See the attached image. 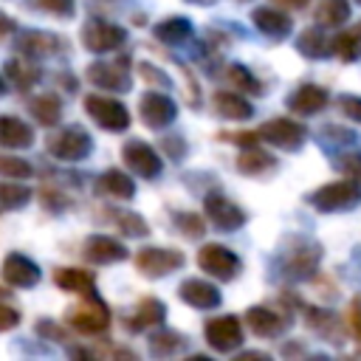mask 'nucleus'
I'll list each match as a JSON object with an SVG mask.
<instances>
[{
    "instance_id": "1",
    "label": "nucleus",
    "mask_w": 361,
    "mask_h": 361,
    "mask_svg": "<svg viewBox=\"0 0 361 361\" xmlns=\"http://www.w3.org/2000/svg\"><path fill=\"white\" fill-rule=\"evenodd\" d=\"M307 203L316 212H350L361 203V183L347 178V180H330L319 186L316 192L307 195Z\"/></svg>"
},
{
    "instance_id": "2",
    "label": "nucleus",
    "mask_w": 361,
    "mask_h": 361,
    "mask_svg": "<svg viewBox=\"0 0 361 361\" xmlns=\"http://www.w3.org/2000/svg\"><path fill=\"white\" fill-rule=\"evenodd\" d=\"M93 149V138L87 135L85 127L79 124H71V127H62L56 130L51 138H48V152L56 158V161H82L87 158Z\"/></svg>"
},
{
    "instance_id": "3",
    "label": "nucleus",
    "mask_w": 361,
    "mask_h": 361,
    "mask_svg": "<svg viewBox=\"0 0 361 361\" xmlns=\"http://www.w3.org/2000/svg\"><path fill=\"white\" fill-rule=\"evenodd\" d=\"M68 324L79 333H87V336H96V333H104L107 324H110V310L107 305L96 296V293H87L82 305L71 307L68 313Z\"/></svg>"
},
{
    "instance_id": "4",
    "label": "nucleus",
    "mask_w": 361,
    "mask_h": 361,
    "mask_svg": "<svg viewBox=\"0 0 361 361\" xmlns=\"http://www.w3.org/2000/svg\"><path fill=\"white\" fill-rule=\"evenodd\" d=\"M197 265H200L203 274H209V276H214V279H226V282L234 279V276L240 274V268H243L240 257H237L231 248L220 245V243H206V245H200V251H197Z\"/></svg>"
},
{
    "instance_id": "5",
    "label": "nucleus",
    "mask_w": 361,
    "mask_h": 361,
    "mask_svg": "<svg viewBox=\"0 0 361 361\" xmlns=\"http://www.w3.org/2000/svg\"><path fill=\"white\" fill-rule=\"evenodd\" d=\"M85 110H87V116H90L99 127H104V130L121 133V130L130 127V113H127V107H124L118 99L90 93V96H85Z\"/></svg>"
},
{
    "instance_id": "6",
    "label": "nucleus",
    "mask_w": 361,
    "mask_h": 361,
    "mask_svg": "<svg viewBox=\"0 0 361 361\" xmlns=\"http://www.w3.org/2000/svg\"><path fill=\"white\" fill-rule=\"evenodd\" d=\"M259 141H268L271 147L279 149H299L307 138V127L293 121V118H271L257 130Z\"/></svg>"
},
{
    "instance_id": "7",
    "label": "nucleus",
    "mask_w": 361,
    "mask_h": 361,
    "mask_svg": "<svg viewBox=\"0 0 361 361\" xmlns=\"http://www.w3.org/2000/svg\"><path fill=\"white\" fill-rule=\"evenodd\" d=\"M124 39H127V31L116 23H107V20H87L82 28V42L93 54L116 51L118 45H124Z\"/></svg>"
},
{
    "instance_id": "8",
    "label": "nucleus",
    "mask_w": 361,
    "mask_h": 361,
    "mask_svg": "<svg viewBox=\"0 0 361 361\" xmlns=\"http://www.w3.org/2000/svg\"><path fill=\"white\" fill-rule=\"evenodd\" d=\"M183 265V251H175V248H155V245H147L135 254V268L155 279V276H166L172 271H178Z\"/></svg>"
},
{
    "instance_id": "9",
    "label": "nucleus",
    "mask_w": 361,
    "mask_h": 361,
    "mask_svg": "<svg viewBox=\"0 0 361 361\" xmlns=\"http://www.w3.org/2000/svg\"><path fill=\"white\" fill-rule=\"evenodd\" d=\"M87 79H90V85H96L102 90H116V93H127L130 85H133L127 59H118V62H93V65H87Z\"/></svg>"
},
{
    "instance_id": "10",
    "label": "nucleus",
    "mask_w": 361,
    "mask_h": 361,
    "mask_svg": "<svg viewBox=\"0 0 361 361\" xmlns=\"http://www.w3.org/2000/svg\"><path fill=\"white\" fill-rule=\"evenodd\" d=\"M138 113H141V121H144L147 127L161 130V127H166V124L175 121V116H178V104H175L166 93L149 90V93L141 96V102H138Z\"/></svg>"
},
{
    "instance_id": "11",
    "label": "nucleus",
    "mask_w": 361,
    "mask_h": 361,
    "mask_svg": "<svg viewBox=\"0 0 361 361\" xmlns=\"http://www.w3.org/2000/svg\"><path fill=\"white\" fill-rule=\"evenodd\" d=\"M203 209H206V217L220 231H234V228H240L245 223V212L237 203H231L226 195H220V192L206 195L203 197Z\"/></svg>"
},
{
    "instance_id": "12",
    "label": "nucleus",
    "mask_w": 361,
    "mask_h": 361,
    "mask_svg": "<svg viewBox=\"0 0 361 361\" xmlns=\"http://www.w3.org/2000/svg\"><path fill=\"white\" fill-rule=\"evenodd\" d=\"M206 341L217 353H234L243 344V327L234 316H217L206 324Z\"/></svg>"
},
{
    "instance_id": "13",
    "label": "nucleus",
    "mask_w": 361,
    "mask_h": 361,
    "mask_svg": "<svg viewBox=\"0 0 361 361\" xmlns=\"http://www.w3.org/2000/svg\"><path fill=\"white\" fill-rule=\"evenodd\" d=\"M121 158H124V164H127L138 178H158L161 169H164L158 152H155L149 144H144V141H127L124 149H121Z\"/></svg>"
},
{
    "instance_id": "14",
    "label": "nucleus",
    "mask_w": 361,
    "mask_h": 361,
    "mask_svg": "<svg viewBox=\"0 0 361 361\" xmlns=\"http://www.w3.org/2000/svg\"><path fill=\"white\" fill-rule=\"evenodd\" d=\"M319 259H322V248H319L316 243L296 240V245L288 248L282 268H285L288 276H293V279H305V276H310V274L316 271Z\"/></svg>"
},
{
    "instance_id": "15",
    "label": "nucleus",
    "mask_w": 361,
    "mask_h": 361,
    "mask_svg": "<svg viewBox=\"0 0 361 361\" xmlns=\"http://www.w3.org/2000/svg\"><path fill=\"white\" fill-rule=\"evenodd\" d=\"M39 276L42 274H39V265L34 259H28L20 251L6 254V259H3V279L8 285H14V288H34L39 282Z\"/></svg>"
},
{
    "instance_id": "16",
    "label": "nucleus",
    "mask_w": 361,
    "mask_h": 361,
    "mask_svg": "<svg viewBox=\"0 0 361 361\" xmlns=\"http://www.w3.org/2000/svg\"><path fill=\"white\" fill-rule=\"evenodd\" d=\"M327 102H330V96H327V90L322 87V85H299L288 99H285V104H288V110L290 113H299V116H313V113H319L322 107H327Z\"/></svg>"
},
{
    "instance_id": "17",
    "label": "nucleus",
    "mask_w": 361,
    "mask_h": 361,
    "mask_svg": "<svg viewBox=\"0 0 361 361\" xmlns=\"http://www.w3.org/2000/svg\"><path fill=\"white\" fill-rule=\"evenodd\" d=\"M82 254H85V259H90L96 265H110V262L127 259V248L118 240L107 237V234H90L85 240V251Z\"/></svg>"
},
{
    "instance_id": "18",
    "label": "nucleus",
    "mask_w": 361,
    "mask_h": 361,
    "mask_svg": "<svg viewBox=\"0 0 361 361\" xmlns=\"http://www.w3.org/2000/svg\"><path fill=\"white\" fill-rule=\"evenodd\" d=\"M178 293H180V299L186 302V305H192V307H197V310H212V307H217L220 305V290L212 285V282H206V279H183L180 282V288H178Z\"/></svg>"
},
{
    "instance_id": "19",
    "label": "nucleus",
    "mask_w": 361,
    "mask_h": 361,
    "mask_svg": "<svg viewBox=\"0 0 361 361\" xmlns=\"http://www.w3.org/2000/svg\"><path fill=\"white\" fill-rule=\"evenodd\" d=\"M245 324H248V330H251L254 336L274 338V336H279V333L288 327V319H285L282 313L271 310V307L257 305V307H248V313H245Z\"/></svg>"
},
{
    "instance_id": "20",
    "label": "nucleus",
    "mask_w": 361,
    "mask_h": 361,
    "mask_svg": "<svg viewBox=\"0 0 361 361\" xmlns=\"http://www.w3.org/2000/svg\"><path fill=\"white\" fill-rule=\"evenodd\" d=\"M251 20H254V25H257L265 37H271V39H285V37L293 31L290 17L282 14V11H276V8H271V6H259V8H254Z\"/></svg>"
},
{
    "instance_id": "21",
    "label": "nucleus",
    "mask_w": 361,
    "mask_h": 361,
    "mask_svg": "<svg viewBox=\"0 0 361 361\" xmlns=\"http://www.w3.org/2000/svg\"><path fill=\"white\" fill-rule=\"evenodd\" d=\"M34 144V130L17 116H0V147L28 149Z\"/></svg>"
},
{
    "instance_id": "22",
    "label": "nucleus",
    "mask_w": 361,
    "mask_h": 361,
    "mask_svg": "<svg viewBox=\"0 0 361 361\" xmlns=\"http://www.w3.org/2000/svg\"><path fill=\"white\" fill-rule=\"evenodd\" d=\"M17 48L25 56H54L62 48V39L48 31H23L17 34Z\"/></svg>"
},
{
    "instance_id": "23",
    "label": "nucleus",
    "mask_w": 361,
    "mask_h": 361,
    "mask_svg": "<svg viewBox=\"0 0 361 361\" xmlns=\"http://www.w3.org/2000/svg\"><path fill=\"white\" fill-rule=\"evenodd\" d=\"M212 107H214V113L223 116V118H237V121H243V118H251V116H254L251 102L243 99L240 93H231V90H217V93L212 96Z\"/></svg>"
},
{
    "instance_id": "24",
    "label": "nucleus",
    "mask_w": 361,
    "mask_h": 361,
    "mask_svg": "<svg viewBox=\"0 0 361 361\" xmlns=\"http://www.w3.org/2000/svg\"><path fill=\"white\" fill-rule=\"evenodd\" d=\"M54 282L71 293H82V296L96 293V276H93V271H85V268H56Z\"/></svg>"
},
{
    "instance_id": "25",
    "label": "nucleus",
    "mask_w": 361,
    "mask_h": 361,
    "mask_svg": "<svg viewBox=\"0 0 361 361\" xmlns=\"http://www.w3.org/2000/svg\"><path fill=\"white\" fill-rule=\"evenodd\" d=\"M96 189H99L102 195L113 197V200H133V197H135V183H133L130 175H124L121 169H107V172L99 178Z\"/></svg>"
},
{
    "instance_id": "26",
    "label": "nucleus",
    "mask_w": 361,
    "mask_h": 361,
    "mask_svg": "<svg viewBox=\"0 0 361 361\" xmlns=\"http://www.w3.org/2000/svg\"><path fill=\"white\" fill-rule=\"evenodd\" d=\"M164 316H166V305L161 302V299H141L138 305H135V310H133V319H127V327L130 330H144V327H155V324H161L164 322Z\"/></svg>"
},
{
    "instance_id": "27",
    "label": "nucleus",
    "mask_w": 361,
    "mask_h": 361,
    "mask_svg": "<svg viewBox=\"0 0 361 361\" xmlns=\"http://www.w3.org/2000/svg\"><path fill=\"white\" fill-rule=\"evenodd\" d=\"M350 3L347 0H319L316 3V11H313V23L319 28H333V25H341L350 20Z\"/></svg>"
},
{
    "instance_id": "28",
    "label": "nucleus",
    "mask_w": 361,
    "mask_h": 361,
    "mask_svg": "<svg viewBox=\"0 0 361 361\" xmlns=\"http://www.w3.org/2000/svg\"><path fill=\"white\" fill-rule=\"evenodd\" d=\"M28 110L31 116L42 124V127H54L59 118H62V102L56 93H39L28 102Z\"/></svg>"
},
{
    "instance_id": "29",
    "label": "nucleus",
    "mask_w": 361,
    "mask_h": 361,
    "mask_svg": "<svg viewBox=\"0 0 361 361\" xmlns=\"http://www.w3.org/2000/svg\"><path fill=\"white\" fill-rule=\"evenodd\" d=\"M3 68H6V79L17 90H31L39 82V76H42V71L34 62H25V59H8Z\"/></svg>"
},
{
    "instance_id": "30",
    "label": "nucleus",
    "mask_w": 361,
    "mask_h": 361,
    "mask_svg": "<svg viewBox=\"0 0 361 361\" xmlns=\"http://www.w3.org/2000/svg\"><path fill=\"white\" fill-rule=\"evenodd\" d=\"M192 37V23L186 17H166L155 25V39H161L164 45H180Z\"/></svg>"
},
{
    "instance_id": "31",
    "label": "nucleus",
    "mask_w": 361,
    "mask_h": 361,
    "mask_svg": "<svg viewBox=\"0 0 361 361\" xmlns=\"http://www.w3.org/2000/svg\"><path fill=\"white\" fill-rule=\"evenodd\" d=\"M296 48H299V54H305V56H310V59H322V56H327V54L333 51V39H327V37L313 25V28H305V31L296 37Z\"/></svg>"
},
{
    "instance_id": "32",
    "label": "nucleus",
    "mask_w": 361,
    "mask_h": 361,
    "mask_svg": "<svg viewBox=\"0 0 361 361\" xmlns=\"http://www.w3.org/2000/svg\"><path fill=\"white\" fill-rule=\"evenodd\" d=\"M237 169H240L243 175H254V178H257V175H265V172L274 169V158H271L268 152L257 149V144H251V147H245V149L240 152Z\"/></svg>"
},
{
    "instance_id": "33",
    "label": "nucleus",
    "mask_w": 361,
    "mask_h": 361,
    "mask_svg": "<svg viewBox=\"0 0 361 361\" xmlns=\"http://www.w3.org/2000/svg\"><path fill=\"white\" fill-rule=\"evenodd\" d=\"M305 313H307L310 330H316L327 341H341V324H338V316L336 313H330V310H313V307H307Z\"/></svg>"
},
{
    "instance_id": "34",
    "label": "nucleus",
    "mask_w": 361,
    "mask_h": 361,
    "mask_svg": "<svg viewBox=\"0 0 361 361\" xmlns=\"http://www.w3.org/2000/svg\"><path fill=\"white\" fill-rule=\"evenodd\" d=\"M186 347V338L175 330H161V333H152L149 336V353L155 358H169L175 353H180Z\"/></svg>"
},
{
    "instance_id": "35",
    "label": "nucleus",
    "mask_w": 361,
    "mask_h": 361,
    "mask_svg": "<svg viewBox=\"0 0 361 361\" xmlns=\"http://www.w3.org/2000/svg\"><path fill=\"white\" fill-rule=\"evenodd\" d=\"M31 200V186L17 183L11 178L0 180V209H23Z\"/></svg>"
},
{
    "instance_id": "36",
    "label": "nucleus",
    "mask_w": 361,
    "mask_h": 361,
    "mask_svg": "<svg viewBox=\"0 0 361 361\" xmlns=\"http://www.w3.org/2000/svg\"><path fill=\"white\" fill-rule=\"evenodd\" d=\"M110 220H113V223L118 226V231L127 234V237H147V234H149L147 220H144L141 214H135V212L113 209V212H110Z\"/></svg>"
},
{
    "instance_id": "37",
    "label": "nucleus",
    "mask_w": 361,
    "mask_h": 361,
    "mask_svg": "<svg viewBox=\"0 0 361 361\" xmlns=\"http://www.w3.org/2000/svg\"><path fill=\"white\" fill-rule=\"evenodd\" d=\"M333 54H338V59H344V62H355L361 56V28L338 34L333 39Z\"/></svg>"
},
{
    "instance_id": "38",
    "label": "nucleus",
    "mask_w": 361,
    "mask_h": 361,
    "mask_svg": "<svg viewBox=\"0 0 361 361\" xmlns=\"http://www.w3.org/2000/svg\"><path fill=\"white\" fill-rule=\"evenodd\" d=\"M226 82L234 85L237 90H248V93H254V96L262 93V85L254 79V73H251L245 65H237V62L226 68Z\"/></svg>"
},
{
    "instance_id": "39",
    "label": "nucleus",
    "mask_w": 361,
    "mask_h": 361,
    "mask_svg": "<svg viewBox=\"0 0 361 361\" xmlns=\"http://www.w3.org/2000/svg\"><path fill=\"white\" fill-rule=\"evenodd\" d=\"M34 175V166L25 158H14V155H0V178H11V180H25Z\"/></svg>"
},
{
    "instance_id": "40",
    "label": "nucleus",
    "mask_w": 361,
    "mask_h": 361,
    "mask_svg": "<svg viewBox=\"0 0 361 361\" xmlns=\"http://www.w3.org/2000/svg\"><path fill=\"white\" fill-rule=\"evenodd\" d=\"M175 223H178V231H183L186 237H200L203 234V217L195 214V212H180L175 214Z\"/></svg>"
},
{
    "instance_id": "41",
    "label": "nucleus",
    "mask_w": 361,
    "mask_h": 361,
    "mask_svg": "<svg viewBox=\"0 0 361 361\" xmlns=\"http://www.w3.org/2000/svg\"><path fill=\"white\" fill-rule=\"evenodd\" d=\"M336 166H338L347 178L361 180V149H358V152H341L338 161H336Z\"/></svg>"
},
{
    "instance_id": "42",
    "label": "nucleus",
    "mask_w": 361,
    "mask_h": 361,
    "mask_svg": "<svg viewBox=\"0 0 361 361\" xmlns=\"http://www.w3.org/2000/svg\"><path fill=\"white\" fill-rule=\"evenodd\" d=\"M34 6L39 11H48V14H56V17H73V11H76L73 0H34Z\"/></svg>"
},
{
    "instance_id": "43",
    "label": "nucleus",
    "mask_w": 361,
    "mask_h": 361,
    "mask_svg": "<svg viewBox=\"0 0 361 361\" xmlns=\"http://www.w3.org/2000/svg\"><path fill=\"white\" fill-rule=\"evenodd\" d=\"M34 330H37V336L39 338H51V341H65V330L56 324V322H51V319H39L37 324H34Z\"/></svg>"
},
{
    "instance_id": "44",
    "label": "nucleus",
    "mask_w": 361,
    "mask_h": 361,
    "mask_svg": "<svg viewBox=\"0 0 361 361\" xmlns=\"http://www.w3.org/2000/svg\"><path fill=\"white\" fill-rule=\"evenodd\" d=\"M338 110L347 116V118H353V121H358L361 124V96H338Z\"/></svg>"
},
{
    "instance_id": "45",
    "label": "nucleus",
    "mask_w": 361,
    "mask_h": 361,
    "mask_svg": "<svg viewBox=\"0 0 361 361\" xmlns=\"http://www.w3.org/2000/svg\"><path fill=\"white\" fill-rule=\"evenodd\" d=\"M138 73L149 82V85H161V87H172V79L164 73V71H158V68H152V65H147V62H141L138 65Z\"/></svg>"
},
{
    "instance_id": "46",
    "label": "nucleus",
    "mask_w": 361,
    "mask_h": 361,
    "mask_svg": "<svg viewBox=\"0 0 361 361\" xmlns=\"http://www.w3.org/2000/svg\"><path fill=\"white\" fill-rule=\"evenodd\" d=\"M347 322H350V327H353V336H355V338H358V344H361V299H358V296L350 302Z\"/></svg>"
},
{
    "instance_id": "47",
    "label": "nucleus",
    "mask_w": 361,
    "mask_h": 361,
    "mask_svg": "<svg viewBox=\"0 0 361 361\" xmlns=\"http://www.w3.org/2000/svg\"><path fill=\"white\" fill-rule=\"evenodd\" d=\"M17 324H20V313L14 307H8V305H0V333L11 330Z\"/></svg>"
},
{
    "instance_id": "48",
    "label": "nucleus",
    "mask_w": 361,
    "mask_h": 361,
    "mask_svg": "<svg viewBox=\"0 0 361 361\" xmlns=\"http://www.w3.org/2000/svg\"><path fill=\"white\" fill-rule=\"evenodd\" d=\"M220 138L223 141H231V144H240V147H251V144L259 141L257 133H220Z\"/></svg>"
},
{
    "instance_id": "49",
    "label": "nucleus",
    "mask_w": 361,
    "mask_h": 361,
    "mask_svg": "<svg viewBox=\"0 0 361 361\" xmlns=\"http://www.w3.org/2000/svg\"><path fill=\"white\" fill-rule=\"evenodd\" d=\"M274 3L288 6V8H305V6H307V0H274Z\"/></svg>"
},
{
    "instance_id": "50",
    "label": "nucleus",
    "mask_w": 361,
    "mask_h": 361,
    "mask_svg": "<svg viewBox=\"0 0 361 361\" xmlns=\"http://www.w3.org/2000/svg\"><path fill=\"white\" fill-rule=\"evenodd\" d=\"M0 31H3V34H8V31H14V20H8L6 14H0Z\"/></svg>"
},
{
    "instance_id": "51",
    "label": "nucleus",
    "mask_w": 361,
    "mask_h": 361,
    "mask_svg": "<svg viewBox=\"0 0 361 361\" xmlns=\"http://www.w3.org/2000/svg\"><path fill=\"white\" fill-rule=\"evenodd\" d=\"M189 3H200V6H212V3H217V0H189Z\"/></svg>"
},
{
    "instance_id": "52",
    "label": "nucleus",
    "mask_w": 361,
    "mask_h": 361,
    "mask_svg": "<svg viewBox=\"0 0 361 361\" xmlns=\"http://www.w3.org/2000/svg\"><path fill=\"white\" fill-rule=\"evenodd\" d=\"M3 93H6V82L0 79V96H3Z\"/></svg>"
},
{
    "instance_id": "53",
    "label": "nucleus",
    "mask_w": 361,
    "mask_h": 361,
    "mask_svg": "<svg viewBox=\"0 0 361 361\" xmlns=\"http://www.w3.org/2000/svg\"><path fill=\"white\" fill-rule=\"evenodd\" d=\"M358 3H361V0H358Z\"/></svg>"
}]
</instances>
